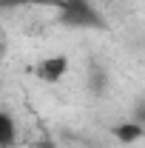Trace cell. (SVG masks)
Returning a JSON list of instances; mask_svg holds the SVG:
<instances>
[{
  "mask_svg": "<svg viewBox=\"0 0 145 148\" xmlns=\"http://www.w3.org/2000/svg\"><path fill=\"white\" fill-rule=\"evenodd\" d=\"M57 20L77 32H108V20L97 0H57Z\"/></svg>",
  "mask_w": 145,
  "mask_h": 148,
  "instance_id": "1",
  "label": "cell"
},
{
  "mask_svg": "<svg viewBox=\"0 0 145 148\" xmlns=\"http://www.w3.org/2000/svg\"><path fill=\"white\" fill-rule=\"evenodd\" d=\"M31 71H34V77L40 80V83H60V80L68 74V57H66V54L43 57Z\"/></svg>",
  "mask_w": 145,
  "mask_h": 148,
  "instance_id": "2",
  "label": "cell"
},
{
  "mask_svg": "<svg viewBox=\"0 0 145 148\" xmlns=\"http://www.w3.org/2000/svg\"><path fill=\"white\" fill-rule=\"evenodd\" d=\"M111 134H114V140L117 143H122V145H131V143H140L142 140V123H134V120H125V123H120V125H114L111 128Z\"/></svg>",
  "mask_w": 145,
  "mask_h": 148,
  "instance_id": "3",
  "label": "cell"
},
{
  "mask_svg": "<svg viewBox=\"0 0 145 148\" xmlns=\"http://www.w3.org/2000/svg\"><path fill=\"white\" fill-rule=\"evenodd\" d=\"M20 140L17 131V120L9 111H0V148H14Z\"/></svg>",
  "mask_w": 145,
  "mask_h": 148,
  "instance_id": "4",
  "label": "cell"
},
{
  "mask_svg": "<svg viewBox=\"0 0 145 148\" xmlns=\"http://www.w3.org/2000/svg\"><path fill=\"white\" fill-rule=\"evenodd\" d=\"M26 6H54L57 9V0H0V12L26 9Z\"/></svg>",
  "mask_w": 145,
  "mask_h": 148,
  "instance_id": "5",
  "label": "cell"
},
{
  "mask_svg": "<svg viewBox=\"0 0 145 148\" xmlns=\"http://www.w3.org/2000/svg\"><path fill=\"white\" fill-rule=\"evenodd\" d=\"M105 86H108V74H105V69H91V74H88V88L94 94H103V91H105Z\"/></svg>",
  "mask_w": 145,
  "mask_h": 148,
  "instance_id": "6",
  "label": "cell"
},
{
  "mask_svg": "<svg viewBox=\"0 0 145 148\" xmlns=\"http://www.w3.org/2000/svg\"><path fill=\"white\" fill-rule=\"evenodd\" d=\"M0 43H3V26H0Z\"/></svg>",
  "mask_w": 145,
  "mask_h": 148,
  "instance_id": "7",
  "label": "cell"
}]
</instances>
